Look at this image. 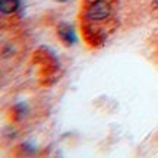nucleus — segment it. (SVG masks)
<instances>
[{
    "label": "nucleus",
    "instance_id": "obj_2",
    "mask_svg": "<svg viewBox=\"0 0 158 158\" xmlns=\"http://www.w3.org/2000/svg\"><path fill=\"white\" fill-rule=\"evenodd\" d=\"M57 35H59V38L62 40L64 44H73L75 41H76V32H75V29L72 27H69L66 23H62V25H59V28H57Z\"/></svg>",
    "mask_w": 158,
    "mask_h": 158
},
{
    "label": "nucleus",
    "instance_id": "obj_3",
    "mask_svg": "<svg viewBox=\"0 0 158 158\" xmlns=\"http://www.w3.org/2000/svg\"><path fill=\"white\" fill-rule=\"evenodd\" d=\"M19 9V0H0L2 15H10Z\"/></svg>",
    "mask_w": 158,
    "mask_h": 158
},
{
    "label": "nucleus",
    "instance_id": "obj_4",
    "mask_svg": "<svg viewBox=\"0 0 158 158\" xmlns=\"http://www.w3.org/2000/svg\"><path fill=\"white\" fill-rule=\"evenodd\" d=\"M56 2H60V3H63V2H66V0H56Z\"/></svg>",
    "mask_w": 158,
    "mask_h": 158
},
{
    "label": "nucleus",
    "instance_id": "obj_1",
    "mask_svg": "<svg viewBox=\"0 0 158 158\" xmlns=\"http://www.w3.org/2000/svg\"><path fill=\"white\" fill-rule=\"evenodd\" d=\"M111 13V6L106 0H95L88 5L85 10L84 19L88 23H98L101 21H106Z\"/></svg>",
    "mask_w": 158,
    "mask_h": 158
}]
</instances>
